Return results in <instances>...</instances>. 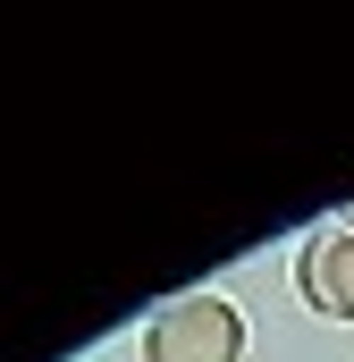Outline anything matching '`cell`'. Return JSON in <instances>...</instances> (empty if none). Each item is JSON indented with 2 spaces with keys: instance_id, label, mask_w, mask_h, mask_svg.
I'll list each match as a JSON object with an SVG mask.
<instances>
[{
  "instance_id": "cell-1",
  "label": "cell",
  "mask_w": 354,
  "mask_h": 362,
  "mask_svg": "<svg viewBox=\"0 0 354 362\" xmlns=\"http://www.w3.org/2000/svg\"><path fill=\"white\" fill-rule=\"evenodd\" d=\"M135 362H245V312L219 286H185L144 320Z\"/></svg>"
},
{
  "instance_id": "cell-3",
  "label": "cell",
  "mask_w": 354,
  "mask_h": 362,
  "mask_svg": "<svg viewBox=\"0 0 354 362\" xmlns=\"http://www.w3.org/2000/svg\"><path fill=\"white\" fill-rule=\"evenodd\" d=\"M338 219H346V228H354V202H346V211H338Z\"/></svg>"
},
{
  "instance_id": "cell-2",
  "label": "cell",
  "mask_w": 354,
  "mask_h": 362,
  "mask_svg": "<svg viewBox=\"0 0 354 362\" xmlns=\"http://www.w3.org/2000/svg\"><path fill=\"white\" fill-rule=\"evenodd\" d=\"M295 295H304L321 320H354V228L346 219H321V228L295 245Z\"/></svg>"
}]
</instances>
